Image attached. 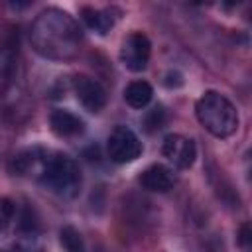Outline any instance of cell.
I'll list each match as a JSON object with an SVG mask.
<instances>
[{
	"instance_id": "obj_1",
	"label": "cell",
	"mask_w": 252,
	"mask_h": 252,
	"mask_svg": "<svg viewBox=\"0 0 252 252\" xmlns=\"http://www.w3.org/2000/svg\"><path fill=\"white\" fill-rule=\"evenodd\" d=\"M30 43L45 59L69 61L81 51L83 32L71 14L59 8H47L37 14L30 28Z\"/></svg>"
},
{
	"instance_id": "obj_2",
	"label": "cell",
	"mask_w": 252,
	"mask_h": 252,
	"mask_svg": "<svg viewBox=\"0 0 252 252\" xmlns=\"http://www.w3.org/2000/svg\"><path fill=\"white\" fill-rule=\"evenodd\" d=\"M199 124L215 138H228L238 128V112L234 104L217 91H207L195 104Z\"/></svg>"
},
{
	"instance_id": "obj_3",
	"label": "cell",
	"mask_w": 252,
	"mask_h": 252,
	"mask_svg": "<svg viewBox=\"0 0 252 252\" xmlns=\"http://www.w3.org/2000/svg\"><path fill=\"white\" fill-rule=\"evenodd\" d=\"M45 189L55 193L63 199H73L81 193L83 187V173L79 163L69 158L67 154H47L45 165L37 179Z\"/></svg>"
},
{
	"instance_id": "obj_4",
	"label": "cell",
	"mask_w": 252,
	"mask_h": 252,
	"mask_svg": "<svg viewBox=\"0 0 252 252\" xmlns=\"http://www.w3.org/2000/svg\"><path fill=\"white\" fill-rule=\"evenodd\" d=\"M106 154L114 163H130L142 156V142L128 126H116L106 138Z\"/></svg>"
},
{
	"instance_id": "obj_5",
	"label": "cell",
	"mask_w": 252,
	"mask_h": 252,
	"mask_svg": "<svg viewBox=\"0 0 252 252\" xmlns=\"http://www.w3.org/2000/svg\"><path fill=\"white\" fill-rule=\"evenodd\" d=\"M150 55H152V43L146 33L134 32L124 37L122 47H120V61L128 71L132 73L144 71L148 67Z\"/></svg>"
},
{
	"instance_id": "obj_6",
	"label": "cell",
	"mask_w": 252,
	"mask_h": 252,
	"mask_svg": "<svg viewBox=\"0 0 252 252\" xmlns=\"http://www.w3.org/2000/svg\"><path fill=\"white\" fill-rule=\"evenodd\" d=\"M73 91H75V96L77 100L83 104L85 110L96 114L100 112L104 106H106V89L94 81L93 77H87V75H77L73 79Z\"/></svg>"
},
{
	"instance_id": "obj_7",
	"label": "cell",
	"mask_w": 252,
	"mask_h": 252,
	"mask_svg": "<svg viewBox=\"0 0 252 252\" xmlns=\"http://www.w3.org/2000/svg\"><path fill=\"white\" fill-rule=\"evenodd\" d=\"M161 154L179 169H189L195 163L197 148L195 142L181 134H167L161 142Z\"/></svg>"
},
{
	"instance_id": "obj_8",
	"label": "cell",
	"mask_w": 252,
	"mask_h": 252,
	"mask_svg": "<svg viewBox=\"0 0 252 252\" xmlns=\"http://www.w3.org/2000/svg\"><path fill=\"white\" fill-rule=\"evenodd\" d=\"M47 154L49 152H45L41 148L22 150L10 159V171L14 175H20V177H32L33 175L35 179H39L41 169H43L45 159H47Z\"/></svg>"
},
{
	"instance_id": "obj_9",
	"label": "cell",
	"mask_w": 252,
	"mask_h": 252,
	"mask_svg": "<svg viewBox=\"0 0 252 252\" xmlns=\"http://www.w3.org/2000/svg\"><path fill=\"white\" fill-rule=\"evenodd\" d=\"M138 183L146 191L165 193V191H169L175 185V175H173V171L167 165L154 163V165H150V167H146L142 171V175L138 177Z\"/></svg>"
},
{
	"instance_id": "obj_10",
	"label": "cell",
	"mask_w": 252,
	"mask_h": 252,
	"mask_svg": "<svg viewBox=\"0 0 252 252\" xmlns=\"http://www.w3.org/2000/svg\"><path fill=\"white\" fill-rule=\"evenodd\" d=\"M49 126H51L53 134L59 138H73L85 130V122L77 114H73L71 110H65V108H55L49 114Z\"/></svg>"
},
{
	"instance_id": "obj_11",
	"label": "cell",
	"mask_w": 252,
	"mask_h": 252,
	"mask_svg": "<svg viewBox=\"0 0 252 252\" xmlns=\"http://www.w3.org/2000/svg\"><path fill=\"white\" fill-rule=\"evenodd\" d=\"M81 18L87 24V28H91L93 32L104 35L110 32V28L114 26V16L110 10H96V8H81Z\"/></svg>"
},
{
	"instance_id": "obj_12",
	"label": "cell",
	"mask_w": 252,
	"mask_h": 252,
	"mask_svg": "<svg viewBox=\"0 0 252 252\" xmlns=\"http://www.w3.org/2000/svg\"><path fill=\"white\" fill-rule=\"evenodd\" d=\"M154 96V89L150 83L146 81H132L126 89H124V100L128 106L136 108V110H142L150 104Z\"/></svg>"
},
{
	"instance_id": "obj_13",
	"label": "cell",
	"mask_w": 252,
	"mask_h": 252,
	"mask_svg": "<svg viewBox=\"0 0 252 252\" xmlns=\"http://www.w3.org/2000/svg\"><path fill=\"white\" fill-rule=\"evenodd\" d=\"M14 71H16V51L12 49V45L2 43L0 45V94H4L12 85Z\"/></svg>"
},
{
	"instance_id": "obj_14",
	"label": "cell",
	"mask_w": 252,
	"mask_h": 252,
	"mask_svg": "<svg viewBox=\"0 0 252 252\" xmlns=\"http://www.w3.org/2000/svg\"><path fill=\"white\" fill-rule=\"evenodd\" d=\"M59 242L65 248V252H85L83 236L75 226H63L59 232Z\"/></svg>"
},
{
	"instance_id": "obj_15",
	"label": "cell",
	"mask_w": 252,
	"mask_h": 252,
	"mask_svg": "<svg viewBox=\"0 0 252 252\" xmlns=\"http://www.w3.org/2000/svg\"><path fill=\"white\" fill-rule=\"evenodd\" d=\"M4 252H41L37 234H20Z\"/></svg>"
},
{
	"instance_id": "obj_16",
	"label": "cell",
	"mask_w": 252,
	"mask_h": 252,
	"mask_svg": "<svg viewBox=\"0 0 252 252\" xmlns=\"http://www.w3.org/2000/svg\"><path fill=\"white\" fill-rule=\"evenodd\" d=\"M14 217H16L14 201H10L6 197H0V234H4L8 230V226L14 220Z\"/></svg>"
},
{
	"instance_id": "obj_17",
	"label": "cell",
	"mask_w": 252,
	"mask_h": 252,
	"mask_svg": "<svg viewBox=\"0 0 252 252\" xmlns=\"http://www.w3.org/2000/svg\"><path fill=\"white\" fill-rule=\"evenodd\" d=\"M144 124H146V130H148V132L159 130V128L165 124V110H163V106L158 104V106H154L152 110H148V114H146V118H144Z\"/></svg>"
},
{
	"instance_id": "obj_18",
	"label": "cell",
	"mask_w": 252,
	"mask_h": 252,
	"mask_svg": "<svg viewBox=\"0 0 252 252\" xmlns=\"http://www.w3.org/2000/svg\"><path fill=\"white\" fill-rule=\"evenodd\" d=\"M163 83H165V87H169V89H177V87L183 85V75H181L179 71H167Z\"/></svg>"
},
{
	"instance_id": "obj_19",
	"label": "cell",
	"mask_w": 252,
	"mask_h": 252,
	"mask_svg": "<svg viewBox=\"0 0 252 252\" xmlns=\"http://www.w3.org/2000/svg\"><path fill=\"white\" fill-rule=\"evenodd\" d=\"M240 242H242V244H248V242H250V230H248V224H244L242 230H240Z\"/></svg>"
}]
</instances>
